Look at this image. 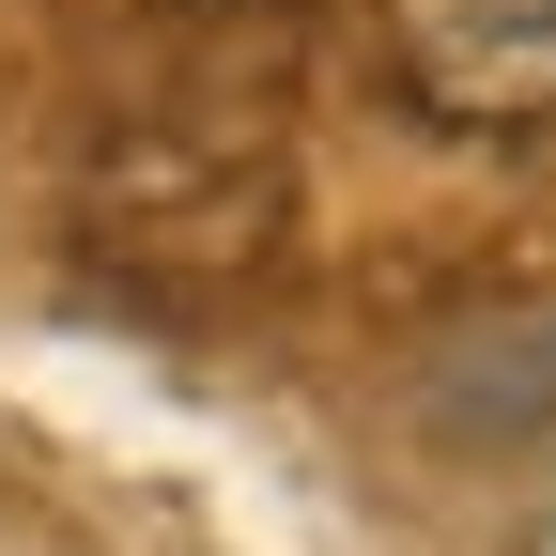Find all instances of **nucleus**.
Returning a JSON list of instances; mask_svg holds the SVG:
<instances>
[{"label":"nucleus","mask_w":556,"mask_h":556,"mask_svg":"<svg viewBox=\"0 0 556 556\" xmlns=\"http://www.w3.org/2000/svg\"><path fill=\"white\" fill-rule=\"evenodd\" d=\"M371 16L433 124H464V139L556 124V0H371Z\"/></svg>","instance_id":"f03ea898"},{"label":"nucleus","mask_w":556,"mask_h":556,"mask_svg":"<svg viewBox=\"0 0 556 556\" xmlns=\"http://www.w3.org/2000/svg\"><path fill=\"white\" fill-rule=\"evenodd\" d=\"M294 232V170L248 124H109L78 155V263L124 294H232Z\"/></svg>","instance_id":"f257e3e1"}]
</instances>
